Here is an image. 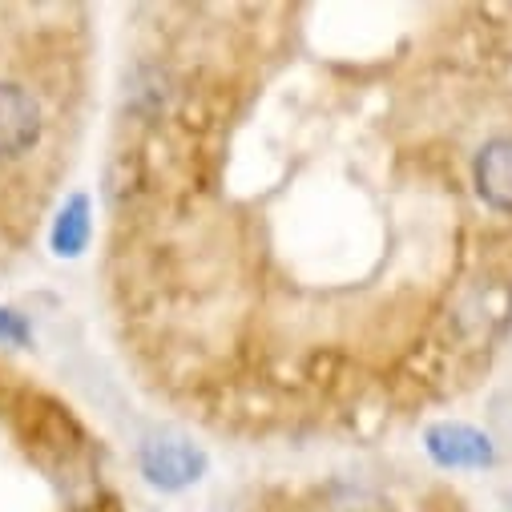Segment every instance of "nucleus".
<instances>
[{"instance_id": "f03ea898", "label": "nucleus", "mask_w": 512, "mask_h": 512, "mask_svg": "<svg viewBox=\"0 0 512 512\" xmlns=\"http://www.w3.org/2000/svg\"><path fill=\"white\" fill-rule=\"evenodd\" d=\"M41 138V105L29 89L0 81V162L21 158Z\"/></svg>"}, {"instance_id": "39448f33", "label": "nucleus", "mask_w": 512, "mask_h": 512, "mask_svg": "<svg viewBox=\"0 0 512 512\" xmlns=\"http://www.w3.org/2000/svg\"><path fill=\"white\" fill-rule=\"evenodd\" d=\"M89 198L85 194H73L65 202V210L57 214V226H53V250L61 259H77V254L89 246Z\"/></svg>"}, {"instance_id": "20e7f679", "label": "nucleus", "mask_w": 512, "mask_h": 512, "mask_svg": "<svg viewBox=\"0 0 512 512\" xmlns=\"http://www.w3.org/2000/svg\"><path fill=\"white\" fill-rule=\"evenodd\" d=\"M476 190L488 206L512 210V138H496L476 154Z\"/></svg>"}, {"instance_id": "0eeeda50", "label": "nucleus", "mask_w": 512, "mask_h": 512, "mask_svg": "<svg viewBox=\"0 0 512 512\" xmlns=\"http://www.w3.org/2000/svg\"><path fill=\"white\" fill-rule=\"evenodd\" d=\"M492 420H496V428H500V432L512 440V388H508V392L496 400V412H492Z\"/></svg>"}, {"instance_id": "7ed1b4c3", "label": "nucleus", "mask_w": 512, "mask_h": 512, "mask_svg": "<svg viewBox=\"0 0 512 512\" xmlns=\"http://www.w3.org/2000/svg\"><path fill=\"white\" fill-rule=\"evenodd\" d=\"M428 452L444 468H484L492 464V444L468 424H436L428 432Z\"/></svg>"}, {"instance_id": "f257e3e1", "label": "nucleus", "mask_w": 512, "mask_h": 512, "mask_svg": "<svg viewBox=\"0 0 512 512\" xmlns=\"http://www.w3.org/2000/svg\"><path fill=\"white\" fill-rule=\"evenodd\" d=\"M138 464H142V476L166 492L190 488L206 472V456L186 440H150V444H142Z\"/></svg>"}, {"instance_id": "423d86ee", "label": "nucleus", "mask_w": 512, "mask_h": 512, "mask_svg": "<svg viewBox=\"0 0 512 512\" xmlns=\"http://www.w3.org/2000/svg\"><path fill=\"white\" fill-rule=\"evenodd\" d=\"M29 339H33L29 319L21 311H13V307H0V343L5 347H25Z\"/></svg>"}]
</instances>
